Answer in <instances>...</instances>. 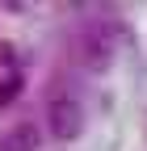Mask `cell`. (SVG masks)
I'll list each match as a JSON object with an SVG mask.
<instances>
[{
    "instance_id": "obj_1",
    "label": "cell",
    "mask_w": 147,
    "mask_h": 151,
    "mask_svg": "<svg viewBox=\"0 0 147 151\" xmlns=\"http://www.w3.org/2000/svg\"><path fill=\"white\" fill-rule=\"evenodd\" d=\"M80 126H84L80 101L71 97L67 88H59V92L46 101V130H50L59 143H67V139H76V134H80Z\"/></svg>"
},
{
    "instance_id": "obj_2",
    "label": "cell",
    "mask_w": 147,
    "mask_h": 151,
    "mask_svg": "<svg viewBox=\"0 0 147 151\" xmlns=\"http://www.w3.org/2000/svg\"><path fill=\"white\" fill-rule=\"evenodd\" d=\"M109 55H114V25H105V21L88 25V34H84V59L101 67Z\"/></svg>"
},
{
    "instance_id": "obj_3",
    "label": "cell",
    "mask_w": 147,
    "mask_h": 151,
    "mask_svg": "<svg viewBox=\"0 0 147 151\" xmlns=\"http://www.w3.org/2000/svg\"><path fill=\"white\" fill-rule=\"evenodd\" d=\"M42 143V126L38 122H17L13 130L0 134V151H38Z\"/></svg>"
},
{
    "instance_id": "obj_4",
    "label": "cell",
    "mask_w": 147,
    "mask_h": 151,
    "mask_svg": "<svg viewBox=\"0 0 147 151\" xmlns=\"http://www.w3.org/2000/svg\"><path fill=\"white\" fill-rule=\"evenodd\" d=\"M17 92H21V71H17V67H9L4 76H0V105H9Z\"/></svg>"
}]
</instances>
